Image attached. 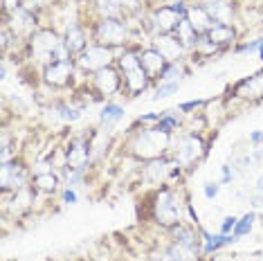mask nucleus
Instances as JSON below:
<instances>
[{
  "label": "nucleus",
  "mask_w": 263,
  "mask_h": 261,
  "mask_svg": "<svg viewBox=\"0 0 263 261\" xmlns=\"http://www.w3.org/2000/svg\"><path fill=\"white\" fill-rule=\"evenodd\" d=\"M171 144V133L169 130H162L158 126H151V128H144L135 135L133 144L130 149L137 158L142 160H158L164 156V151L169 149Z\"/></svg>",
  "instance_id": "nucleus-1"
},
{
  "label": "nucleus",
  "mask_w": 263,
  "mask_h": 261,
  "mask_svg": "<svg viewBox=\"0 0 263 261\" xmlns=\"http://www.w3.org/2000/svg\"><path fill=\"white\" fill-rule=\"evenodd\" d=\"M153 214L155 221L164 228H173L182 221V205L180 198L171 192V189H162L155 196V205H153Z\"/></svg>",
  "instance_id": "nucleus-2"
},
{
  "label": "nucleus",
  "mask_w": 263,
  "mask_h": 261,
  "mask_svg": "<svg viewBox=\"0 0 263 261\" xmlns=\"http://www.w3.org/2000/svg\"><path fill=\"white\" fill-rule=\"evenodd\" d=\"M187 9L184 3H176V5H164V7H158L151 14V23L153 29L158 34H173L178 29V25L187 18Z\"/></svg>",
  "instance_id": "nucleus-3"
},
{
  "label": "nucleus",
  "mask_w": 263,
  "mask_h": 261,
  "mask_svg": "<svg viewBox=\"0 0 263 261\" xmlns=\"http://www.w3.org/2000/svg\"><path fill=\"white\" fill-rule=\"evenodd\" d=\"M95 39H97V45L119 47L126 43L128 32H126V25L119 18H101L97 23V27H95Z\"/></svg>",
  "instance_id": "nucleus-4"
},
{
  "label": "nucleus",
  "mask_w": 263,
  "mask_h": 261,
  "mask_svg": "<svg viewBox=\"0 0 263 261\" xmlns=\"http://www.w3.org/2000/svg\"><path fill=\"white\" fill-rule=\"evenodd\" d=\"M112 50L110 47H104V45H90L86 47V50L79 54L77 59V63L81 65L83 70H88V72H99V70L108 68L112 63Z\"/></svg>",
  "instance_id": "nucleus-5"
},
{
  "label": "nucleus",
  "mask_w": 263,
  "mask_h": 261,
  "mask_svg": "<svg viewBox=\"0 0 263 261\" xmlns=\"http://www.w3.org/2000/svg\"><path fill=\"white\" fill-rule=\"evenodd\" d=\"M205 153V144L198 135H184L176 144V162L182 167H189Z\"/></svg>",
  "instance_id": "nucleus-6"
},
{
  "label": "nucleus",
  "mask_w": 263,
  "mask_h": 261,
  "mask_svg": "<svg viewBox=\"0 0 263 261\" xmlns=\"http://www.w3.org/2000/svg\"><path fill=\"white\" fill-rule=\"evenodd\" d=\"M29 41H32L34 57L41 59V61H45V63H50V54L63 43V41L59 39L54 32H52V29H36Z\"/></svg>",
  "instance_id": "nucleus-7"
},
{
  "label": "nucleus",
  "mask_w": 263,
  "mask_h": 261,
  "mask_svg": "<svg viewBox=\"0 0 263 261\" xmlns=\"http://www.w3.org/2000/svg\"><path fill=\"white\" fill-rule=\"evenodd\" d=\"M72 61H57V63H47L43 70V79L45 84L50 86H68L70 79H72Z\"/></svg>",
  "instance_id": "nucleus-8"
},
{
  "label": "nucleus",
  "mask_w": 263,
  "mask_h": 261,
  "mask_svg": "<svg viewBox=\"0 0 263 261\" xmlns=\"http://www.w3.org/2000/svg\"><path fill=\"white\" fill-rule=\"evenodd\" d=\"M155 50H158L169 63H176L178 59L182 57L184 45L178 41L176 34H158V39H155Z\"/></svg>",
  "instance_id": "nucleus-9"
},
{
  "label": "nucleus",
  "mask_w": 263,
  "mask_h": 261,
  "mask_svg": "<svg viewBox=\"0 0 263 261\" xmlns=\"http://www.w3.org/2000/svg\"><path fill=\"white\" fill-rule=\"evenodd\" d=\"M95 88L99 90V95H106V97H110V95H115L119 90V86H122V77L115 68H104L99 70L97 74H95Z\"/></svg>",
  "instance_id": "nucleus-10"
},
{
  "label": "nucleus",
  "mask_w": 263,
  "mask_h": 261,
  "mask_svg": "<svg viewBox=\"0 0 263 261\" xmlns=\"http://www.w3.org/2000/svg\"><path fill=\"white\" fill-rule=\"evenodd\" d=\"M25 169L16 162H3V178H0V185H3V192H9V189H21L25 187Z\"/></svg>",
  "instance_id": "nucleus-11"
},
{
  "label": "nucleus",
  "mask_w": 263,
  "mask_h": 261,
  "mask_svg": "<svg viewBox=\"0 0 263 261\" xmlns=\"http://www.w3.org/2000/svg\"><path fill=\"white\" fill-rule=\"evenodd\" d=\"M187 21L191 23V27H194L200 36L202 34H207L209 29L216 25V21L212 18V14H209L202 5H191V7L187 9Z\"/></svg>",
  "instance_id": "nucleus-12"
},
{
  "label": "nucleus",
  "mask_w": 263,
  "mask_h": 261,
  "mask_svg": "<svg viewBox=\"0 0 263 261\" xmlns=\"http://www.w3.org/2000/svg\"><path fill=\"white\" fill-rule=\"evenodd\" d=\"M140 61H142V68H144V72L151 77V79H153V77H160V74H162V70L166 68V63H169L162 54H160L158 50H155V47H148V50L142 52V54H140Z\"/></svg>",
  "instance_id": "nucleus-13"
},
{
  "label": "nucleus",
  "mask_w": 263,
  "mask_h": 261,
  "mask_svg": "<svg viewBox=\"0 0 263 261\" xmlns=\"http://www.w3.org/2000/svg\"><path fill=\"white\" fill-rule=\"evenodd\" d=\"M236 95L238 97H250V99L263 97V70L252 77H248V79H243L241 84L236 86Z\"/></svg>",
  "instance_id": "nucleus-14"
},
{
  "label": "nucleus",
  "mask_w": 263,
  "mask_h": 261,
  "mask_svg": "<svg viewBox=\"0 0 263 261\" xmlns=\"http://www.w3.org/2000/svg\"><path fill=\"white\" fill-rule=\"evenodd\" d=\"M88 160H90V144L86 142H74L72 146L68 149V167L72 169H86Z\"/></svg>",
  "instance_id": "nucleus-15"
},
{
  "label": "nucleus",
  "mask_w": 263,
  "mask_h": 261,
  "mask_svg": "<svg viewBox=\"0 0 263 261\" xmlns=\"http://www.w3.org/2000/svg\"><path fill=\"white\" fill-rule=\"evenodd\" d=\"M205 36L212 41L214 45H218V47H225V45H230V43H234V39H236V32H234V27L232 25H227V23H216L209 32L205 34Z\"/></svg>",
  "instance_id": "nucleus-16"
},
{
  "label": "nucleus",
  "mask_w": 263,
  "mask_h": 261,
  "mask_svg": "<svg viewBox=\"0 0 263 261\" xmlns=\"http://www.w3.org/2000/svg\"><path fill=\"white\" fill-rule=\"evenodd\" d=\"M148 81H151V77L144 72V68H142V65L124 74V86H126V90L130 95H140L142 90H146Z\"/></svg>",
  "instance_id": "nucleus-17"
},
{
  "label": "nucleus",
  "mask_w": 263,
  "mask_h": 261,
  "mask_svg": "<svg viewBox=\"0 0 263 261\" xmlns=\"http://www.w3.org/2000/svg\"><path fill=\"white\" fill-rule=\"evenodd\" d=\"M63 45L70 50V54H77V52L86 50V32L79 25H68L65 29V36H63Z\"/></svg>",
  "instance_id": "nucleus-18"
},
{
  "label": "nucleus",
  "mask_w": 263,
  "mask_h": 261,
  "mask_svg": "<svg viewBox=\"0 0 263 261\" xmlns=\"http://www.w3.org/2000/svg\"><path fill=\"white\" fill-rule=\"evenodd\" d=\"M173 164L169 162V160H162V158H158V160H151V162L144 167V174L146 178L151 182H160V180H164L169 174H173Z\"/></svg>",
  "instance_id": "nucleus-19"
},
{
  "label": "nucleus",
  "mask_w": 263,
  "mask_h": 261,
  "mask_svg": "<svg viewBox=\"0 0 263 261\" xmlns=\"http://www.w3.org/2000/svg\"><path fill=\"white\" fill-rule=\"evenodd\" d=\"M173 34H176L178 41H180V43H182L184 47H191V45L196 47V43H198V39H200V34L196 32L194 27H191V23H189L187 18H184V21L180 23V25H178V29H176Z\"/></svg>",
  "instance_id": "nucleus-20"
},
{
  "label": "nucleus",
  "mask_w": 263,
  "mask_h": 261,
  "mask_svg": "<svg viewBox=\"0 0 263 261\" xmlns=\"http://www.w3.org/2000/svg\"><path fill=\"white\" fill-rule=\"evenodd\" d=\"M122 117H124V108L119 104H106L101 108V124H106V128L115 126Z\"/></svg>",
  "instance_id": "nucleus-21"
},
{
  "label": "nucleus",
  "mask_w": 263,
  "mask_h": 261,
  "mask_svg": "<svg viewBox=\"0 0 263 261\" xmlns=\"http://www.w3.org/2000/svg\"><path fill=\"white\" fill-rule=\"evenodd\" d=\"M173 241L176 243H184V246H196V232H194V228H189V225H184V223H178V225H173Z\"/></svg>",
  "instance_id": "nucleus-22"
},
{
  "label": "nucleus",
  "mask_w": 263,
  "mask_h": 261,
  "mask_svg": "<svg viewBox=\"0 0 263 261\" xmlns=\"http://www.w3.org/2000/svg\"><path fill=\"white\" fill-rule=\"evenodd\" d=\"M205 9L209 11V14H212V18L216 21V23H227V21H230V16H232L230 5L223 3V0H214V3L207 5Z\"/></svg>",
  "instance_id": "nucleus-23"
},
{
  "label": "nucleus",
  "mask_w": 263,
  "mask_h": 261,
  "mask_svg": "<svg viewBox=\"0 0 263 261\" xmlns=\"http://www.w3.org/2000/svg\"><path fill=\"white\" fill-rule=\"evenodd\" d=\"M29 203H32V192H29L27 187H21V189H16L14 192V198H11V203H9V210L11 212H23V210H27Z\"/></svg>",
  "instance_id": "nucleus-24"
},
{
  "label": "nucleus",
  "mask_w": 263,
  "mask_h": 261,
  "mask_svg": "<svg viewBox=\"0 0 263 261\" xmlns=\"http://www.w3.org/2000/svg\"><path fill=\"white\" fill-rule=\"evenodd\" d=\"M34 187L41 189V192H57L59 178L52 171H43V174H36V178H34Z\"/></svg>",
  "instance_id": "nucleus-25"
},
{
  "label": "nucleus",
  "mask_w": 263,
  "mask_h": 261,
  "mask_svg": "<svg viewBox=\"0 0 263 261\" xmlns=\"http://www.w3.org/2000/svg\"><path fill=\"white\" fill-rule=\"evenodd\" d=\"M254 218H256V214H254V212H248V214H245L243 218H238V223H236L234 232H232V234H234V239H236V241L241 239V236H245V234H248L250 230H252V223H254Z\"/></svg>",
  "instance_id": "nucleus-26"
},
{
  "label": "nucleus",
  "mask_w": 263,
  "mask_h": 261,
  "mask_svg": "<svg viewBox=\"0 0 263 261\" xmlns=\"http://www.w3.org/2000/svg\"><path fill=\"white\" fill-rule=\"evenodd\" d=\"M142 61H140V54H135V52H126V54L119 57V68L124 70V74L130 72V70L140 68Z\"/></svg>",
  "instance_id": "nucleus-27"
},
{
  "label": "nucleus",
  "mask_w": 263,
  "mask_h": 261,
  "mask_svg": "<svg viewBox=\"0 0 263 261\" xmlns=\"http://www.w3.org/2000/svg\"><path fill=\"white\" fill-rule=\"evenodd\" d=\"M180 74H182V68L176 63H166V68L162 70V74H160V81H180Z\"/></svg>",
  "instance_id": "nucleus-28"
},
{
  "label": "nucleus",
  "mask_w": 263,
  "mask_h": 261,
  "mask_svg": "<svg viewBox=\"0 0 263 261\" xmlns=\"http://www.w3.org/2000/svg\"><path fill=\"white\" fill-rule=\"evenodd\" d=\"M178 88H180V81H164L162 86H158V90H155L153 99H166V97H171L173 92H178Z\"/></svg>",
  "instance_id": "nucleus-29"
},
{
  "label": "nucleus",
  "mask_w": 263,
  "mask_h": 261,
  "mask_svg": "<svg viewBox=\"0 0 263 261\" xmlns=\"http://www.w3.org/2000/svg\"><path fill=\"white\" fill-rule=\"evenodd\" d=\"M59 113H61V120H65V122H74L81 117V110L77 108V106H68V104L59 106Z\"/></svg>",
  "instance_id": "nucleus-30"
},
{
  "label": "nucleus",
  "mask_w": 263,
  "mask_h": 261,
  "mask_svg": "<svg viewBox=\"0 0 263 261\" xmlns=\"http://www.w3.org/2000/svg\"><path fill=\"white\" fill-rule=\"evenodd\" d=\"M236 223H238L236 216H225L223 223H220V234H232L236 228Z\"/></svg>",
  "instance_id": "nucleus-31"
},
{
  "label": "nucleus",
  "mask_w": 263,
  "mask_h": 261,
  "mask_svg": "<svg viewBox=\"0 0 263 261\" xmlns=\"http://www.w3.org/2000/svg\"><path fill=\"white\" fill-rule=\"evenodd\" d=\"M122 11H128V9H137V0H112Z\"/></svg>",
  "instance_id": "nucleus-32"
},
{
  "label": "nucleus",
  "mask_w": 263,
  "mask_h": 261,
  "mask_svg": "<svg viewBox=\"0 0 263 261\" xmlns=\"http://www.w3.org/2000/svg\"><path fill=\"white\" fill-rule=\"evenodd\" d=\"M41 5H43V0H21V7L27 9V11H32V14H34V9L41 7Z\"/></svg>",
  "instance_id": "nucleus-33"
},
{
  "label": "nucleus",
  "mask_w": 263,
  "mask_h": 261,
  "mask_svg": "<svg viewBox=\"0 0 263 261\" xmlns=\"http://www.w3.org/2000/svg\"><path fill=\"white\" fill-rule=\"evenodd\" d=\"M63 203H65V205H74V203H77V192H74L72 187H68V189L63 192Z\"/></svg>",
  "instance_id": "nucleus-34"
},
{
  "label": "nucleus",
  "mask_w": 263,
  "mask_h": 261,
  "mask_svg": "<svg viewBox=\"0 0 263 261\" xmlns=\"http://www.w3.org/2000/svg\"><path fill=\"white\" fill-rule=\"evenodd\" d=\"M259 47H261V39L254 41V43H245L238 52H241V54H248V52H259Z\"/></svg>",
  "instance_id": "nucleus-35"
},
{
  "label": "nucleus",
  "mask_w": 263,
  "mask_h": 261,
  "mask_svg": "<svg viewBox=\"0 0 263 261\" xmlns=\"http://www.w3.org/2000/svg\"><path fill=\"white\" fill-rule=\"evenodd\" d=\"M216 194H218V185H216V182H207V185H205V196H207V198L212 200Z\"/></svg>",
  "instance_id": "nucleus-36"
},
{
  "label": "nucleus",
  "mask_w": 263,
  "mask_h": 261,
  "mask_svg": "<svg viewBox=\"0 0 263 261\" xmlns=\"http://www.w3.org/2000/svg\"><path fill=\"white\" fill-rule=\"evenodd\" d=\"M250 140H252L254 144H261L263 142V130H252V133H250Z\"/></svg>",
  "instance_id": "nucleus-37"
},
{
  "label": "nucleus",
  "mask_w": 263,
  "mask_h": 261,
  "mask_svg": "<svg viewBox=\"0 0 263 261\" xmlns=\"http://www.w3.org/2000/svg\"><path fill=\"white\" fill-rule=\"evenodd\" d=\"M196 106H200V102H187V104H180V110H191Z\"/></svg>",
  "instance_id": "nucleus-38"
},
{
  "label": "nucleus",
  "mask_w": 263,
  "mask_h": 261,
  "mask_svg": "<svg viewBox=\"0 0 263 261\" xmlns=\"http://www.w3.org/2000/svg\"><path fill=\"white\" fill-rule=\"evenodd\" d=\"M230 180H232V171H230V167L225 164V167H223V182H230Z\"/></svg>",
  "instance_id": "nucleus-39"
},
{
  "label": "nucleus",
  "mask_w": 263,
  "mask_h": 261,
  "mask_svg": "<svg viewBox=\"0 0 263 261\" xmlns=\"http://www.w3.org/2000/svg\"><path fill=\"white\" fill-rule=\"evenodd\" d=\"M256 189H259V192L263 194V176L259 178V182H256Z\"/></svg>",
  "instance_id": "nucleus-40"
},
{
  "label": "nucleus",
  "mask_w": 263,
  "mask_h": 261,
  "mask_svg": "<svg viewBox=\"0 0 263 261\" xmlns=\"http://www.w3.org/2000/svg\"><path fill=\"white\" fill-rule=\"evenodd\" d=\"M259 59L263 61V39H261V47H259Z\"/></svg>",
  "instance_id": "nucleus-41"
},
{
  "label": "nucleus",
  "mask_w": 263,
  "mask_h": 261,
  "mask_svg": "<svg viewBox=\"0 0 263 261\" xmlns=\"http://www.w3.org/2000/svg\"><path fill=\"white\" fill-rule=\"evenodd\" d=\"M261 223H263V216H261Z\"/></svg>",
  "instance_id": "nucleus-42"
}]
</instances>
